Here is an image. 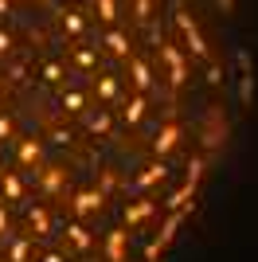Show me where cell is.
<instances>
[{
    "label": "cell",
    "mask_w": 258,
    "mask_h": 262,
    "mask_svg": "<svg viewBox=\"0 0 258 262\" xmlns=\"http://www.w3.org/2000/svg\"><path fill=\"white\" fill-rule=\"evenodd\" d=\"M102 208H106V192L102 188H78L75 196H71V215L75 219H90L94 215H102Z\"/></svg>",
    "instance_id": "cell-1"
},
{
    "label": "cell",
    "mask_w": 258,
    "mask_h": 262,
    "mask_svg": "<svg viewBox=\"0 0 258 262\" xmlns=\"http://www.w3.org/2000/svg\"><path fill=\"white\" fill-rule=\"evenodd\" d=\"M176 28H180L184 43H188V51L196 55V59H204V63H211V47H207L204 32H200V24L188 16V12H176Z\"/></svg>",
    "instance_id": "cell-2"
},
{
    "label": "cell",
    "mask_w": 258,
    "mask_h": 262,
    "mask_svg": "<svg viewBox=\"0 0 258 262\" xmlns=\"http://www.w3.org/2000/svg\"><path fill=\"white\" fill-rule=\"evenodd\" d=\"M63 243H67V251H75V254H90L94 251V231H90V223L71 215L63 223Z\"/></svg>",
    "instance_id": "cell-3"
},
{
    "label": "cell",
    "mask_w": 258,
    "mask_h": 262,
    "mask_svg": "<svg viewBox=\"0 0 258 262\" xmlns=\"http://www.w3.org/2000/svg\"><path fill=\"white\" fill-rule=\"evenodd\" d=\"M161 180H168V161H164V157H157V161H149L137 176H133V180H129L125 192H149V188H157Z\"/></svg>",
    "instance_id": "cell-4"
},
{
    "label": "cell",
    "mask_w": 258,
    "mask_h": 262,
    "mask_svg": "<svg viewBox=\"0 0 258 262\" xmlns=\"http://www.w3.org/2000/svg\"><path fill=\"white\" fill-rule=\"evenodd\" d=\"M153 215H157V200L153 196H133L125 208H121V223H125V227H141V223H149Z\"/></svg>",
    "instance_id": "cell-5"
},
{
    "label": "cell",
    "mask_w": 258,
    "mask_h": 262,
    "mask_svg": "<svg viewBox=\"0 0 258 262\" xmlns=\"http://www.w3.org/2000/svg\"><path fill=\"white\" fill-rule=\"evenodd\" d=\"M67 184V168L63 164H39L35 168V188H39L43 196H59Z\"/></svg>",
    "instance_id": "cell-6"
},
{
    "label": "cell",
    "mask_w": 258,
    "mask_h": 262,
    "mask_svg": "<svg viewBox=\"0 0 258 262\" xmlns=\"http://www.w3.org/2000/svg\"><path fill=\"white\" fill-rule=\"evenodd\" d=\"M102 254L106 262H125L129 258V231L125 227H114L102 235Z\"/></svg>",
    "instance_id": "cell-7"
},
{
    "label": "cell",
    "mask_w": 258,
    "mask_h": 262,
    "mask_svg": "<svg viewBox=\"0 0 258 262\" xmlns=\"http://www.w3.org/2000/svg\"><path fill=\"white\" fill-rule=\"evenodd\" d=\"M161 59L168 67V82L172 86H184L188 82V63H184V55L176 51V43H161Z\"/></svg>",
    "instance_id": "cell-8"
},
{
    "label": "cell",
    "mask_w": 258,
    "mask_h": 262,
    "mask_svg": "<svg viewBox=\"0 0 258 262\" xmlns=\"http://www.w3.org/2000/svg\"><path fill=\"white\" fill-rule=\"evenodd\" d=\"M16 161H20V168H39L43 164V137H16Z\"/></svg>",
    "instance_id": "cell-9"
},
{
    "label": "cell",
    "mask_w": 258,
    "mask_h": 262,
    "mask_svg": "<svg viewBox=\"0 0 258 262\" xmlns=\"http://www.w3.org/2000/svg\"><path fill=\"white\" fill-rule=\"evenodd\" d=\"M125 75H129V82H133L137 94H149V90H153V67L145 63V59L129 55V59H125Z\"/></svg>",
    "instance_id": "cell-10"
},
{
    "label": "cell",
    "mask_w": 258,
    "mask_h": 262,
    "mask_svg": "<svg viewBox=\"0 0 258 262\" xmlns=\"http://www.w3.org/2000/svg\"><path fill=\"white\" fill-rule=\"evenodd\" d=\"M82 125H86V133L90 137H110L114 133V114L110 110H102V106H90L82 114Z\"/></svg>",
    "instance_id": "cell-11"
},
{
    "label": "cell",
    "mask_w": 258,
    "mask_h": 262,
    "mask_svg": "<svg viewBox=\"0 0 258 262\" xmlns=\"http://www.w3.org/2000/svg\"><path fill=\"white\" fill-rule=\"evenodd\" d=\"M145 118H149V94H137V90H133V94L121 102V121H125V125H141Z\"/></svg>",
    "instance_id": "cell-12"
},
{
    "label": "cell",
    "mask_w": 258,
    "mask_h": 262,
    "mask_svg": "<svg viewBox=\"0 0 258 262\" xmlns=\"http://www.w3.org/2000/svg\"><path fill=\"white\" fill-rule=\"evenodd\" d=\"M102 47H106L114 59H129V55H133V39H129L121 28H110V32L102 35Z\"/></svg>",
    "instance_id": "cell-13"
},
{
    "label": "cell",
    "mask_w": 258,
    "mask_h": 262,
    "mask_svg": "<svg viewBox=\"0 0 258 262\" xmlns=\"http://www.w3.org/2000/svg\"><path fill=\"white\" fill-rule=\"evenodd\" d=\"M180 137H184V133H180V125H172V121H168V125H164V129L157 133V137H153V153H157V157L176 153V149H180Z\"/></svg>",
    "instance_id": "cell-14"
},
{
    "label": "cell",
    "mask_w": 258,
    "mask_h": 262,
    "mask_svg": "<svg viewBox=\"0 0 258 262\" xmlns=\"http://www.w3.org/2000/svg\"><path fill=\"white\" fill-rule=\"evenodd\" d=\"M28 235H32V239H47V235H51V215H47L43 204H32V208H28Z\"/></svg>",
    "instance_id": "cell-15"
},
{
    "label": "cell",
    "mask_w": 258,
    "mask_h": 262,
    "mask_svg": "<svg viewBox=\"0 0 258 262\" xmlns=\"http://www.w3.org/2000/svg\"><path fill=\"white\" fill-rule=\"evenodd\" d=\"M0 196H4V204H20L24 200V176L0 168Z\"/></svg>",
    "instance_id": "cell-16"
},
{
    "label": "cell",
    "mask_w": 258,
    "mask_h": 262,
    "mask_svg": "<svg viewBox=\"0 0 258 262\" xmlns=\"http://www.w3.org/2000/svg\"><path fill=\"white\" fill-rule=\"evenodd\" d=\"M39 82H43V86H63V82H67V63H59V59H43V63H39Z\"/></svg>",
    "instance_id": "cell-17"
},
{
    "label": "cell",
    "mask_w": 258,
    "mask_h": 262,
    "mask_svg": "<svg viewBox=\"0 0 258 262\" xmlns=\"http://www.w3.org/2000/svg\"><path fill=\"white\" fill-rule=\"evenodd\" d=\"M94 94L102 102H114L121 94V82H118V75H110V71H102V75L94 78Z\"/></svg>",
    "instance_id": "cell-18"
},
{
    "label": "cell",
    "mask_w": 258,
    "mask_h": 262,
    "mask_svg": "<svg viewBox=\"0 0 258 262\" xmlns=\"http://www.w3.org/2000/svg\"><path fill=\"white\" fill-rule=\"evenodd\" d=\"M71 63L90 75V71H98V51H94V47H86V43H75V47H71Z\"/></svg>",
    "instance_id": "cell-19"
},
{
    "label": "cell",
    "mask_w": 258,
    "mask_h": 262,
    "mask_svg": "<svg viewBox=\"0 0 258 262\" xmlns=\"http://www.w3.org/2000/svg\"><path fill=\"white\" fill-rule=\"evenodd\" d=\"M59 106H63V114H71V118H82L86 110V94H78V90H67L63 86V94H59Z\"/></svg>",
    "instance_id": "cell-20"
},
{
    "label": "cell",
    "mask_w": 258,
    "mask_h": 262,
    "mask_svg": "<svg viewBox=\"0 0 258 262\" xmlns=\"http://www.w3.org/2000/svg\"><path fill=\"white\" fill-rule=\"evenodd\" d=\"M8 243V262H28V254H32V247H35V239L32 235H16V239H4Z\"/></svg>",
    "instance_id": "cell-21"
},
{
    "label": "cell",
    "mask_w": 258,
    "mask_h": 262,
    "mask_svg": "<svg viewBox=\"0 0 258 262\" xmlns=\"http://www.w3.org/2000/svg\"><path fill=\"white\" fill-rule=\"evenodd\" d=\"M102 24H118V0H90Z\"/></svg>",
    "instance_id": "cell-22"
},
{
    "label": "cell",
    "mask_w": 258,
    "mask_h": 262,
    "mask_svg": "<svg viewBox=\"0 0 258 262\" xmlns=\"http://www.w3.org/2000/svg\"><path fill=\"white\" fill-rule=\"evenodd\" d=\"M63 28L71 35H86V16H82V12H75V8L63 12Z\"/></svg>",
    "instance_id": "cell-23"
},
{
    "label": "cell",
    "mask_w": 258,
    "mask_h": 262,
    "mask_svg": "<svg viewBox=\"0 0 258 262\" xmlns=\"http://www.w3.org/2000/svg\"><path fill=\"white\" fill-rule=\"evenodd\" d=\"M4 141H16V118L0 110V145H4Z\"/></svg>",
    "instance_id": "cell-24"
},
{
    "label": "cell",
    "mask_w": 258,
    "mask_h": 262,
    "mask_svg": "<svg viewBox=\"0 0 258 262\" xmlns=\"http://www.w3.org/2000/svg\"><path fill=\"white\" fill-rule=\"evenodd\" d=\"M47 137H51V145H63V149H67V145H75V133H71V129H63V125L47 129Z\"/></svg>",
    "instance_id": "cell-25"
},
{
    "label": "cell",
    "mask_w": 258,
    "mask_h": 262,
    "mask_svg": "<svg viewBox=\"0 0 258 262\" xmlns=\"http://www.w3.org/2000/svg\"><path fill=\"white\" fill-rule=\"evenodd\" d=\"M102 184H106V188H102V192H106V196H110V192L118 188V168H110V164H106V168H102Z\"/></svg>",
    "instance_id": "cell-26"
},
{
    "label": "cell",
    "mask_w": 258,
    "mask_h": 262,
    "mask_svg": "<svg viewBox=\"0 0 258 262\" xmlns=\"http://www.w3.org/2000/svg\"><path fill=\"white\" fill-rule=\"evenodd\" d=\"M133 12H137V20L145 24V20H149V12H153V0H133Z\"/></svg>",
    "instance_id": "cell-27"
},
{
    "label": "cell",
    "mask_w": 258,
    "mask_h": 262,
    "mask_svg": "<svg viewBox=\"0 0 258 262\" xmlns=\"http://www.w3.org/2000/svg\"><path fill=\"white\" fill-rule=\"evenodd\" d=\"M12 235V219H8V208L0 204V239H8Z\"/></svg>",
    "instance_id": "cell-28"
},
{
    "label": "cell",
    "mask_w": 258,
    "mask_h": 262,
    "mask_svg": "<svg viewBox=\"0 0 258 262\" xmlns=\"http://www.w3.org/2000/svg\"><path fill=\"white\" fill-rule=\"evenodd\" d=\"M12 47H16V39H12V32H0V55H12Z\"/></svg>",
    "instance_id": "cell-29"
},
{
    "label": "cell",
    "mask_w": 258,
    "mask_h": 262,
    "mask_svg": "<svg viewBox=\"0 0 258 262\" xmlns=\"http://www.w3.org/2000/svg\"><path fill=\"white\" fill-rule=\"evenodd\" d=\"M39 262H71V258H67L63 251H43V258H39Z\"/></svg>",
    "instance_id": "cell-30"
},
{
    "label": "cell",
    "mask_w": 258,
    "mask_h": 262,
    "mask_svg": "<svg viewBox=\"0 0 258 262\" xmlns=\"http://www.w3.org/2000/svg\"><path fill=\"white\" fill-rule=\"evenodd\" d=\"M0 16H12V0H0Z\"/></svg>",
    "instance_id": "cell-31"
}]
</instances>
